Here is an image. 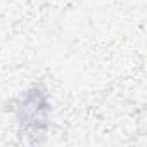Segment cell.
I'll use <instances>...</instances> for the list:
<instances>
[{
	"mask_svg": "<svg viewBox=\"0 0 147 147\" xmlns=\"http://www.w3.org/2000/svg\"><path fill=\"white\" fill-rule=\"evenodd\" d=\"M18 118L26 135H38L49 123V102L40 88L30 90L18 106Z\"/></svg>",
	"mask_w": 147,
	"mask_h": 147,
	"instance_id": "6da1fadb",
	"label": "cell"
}]
</instances>
